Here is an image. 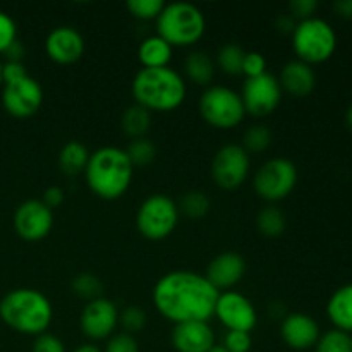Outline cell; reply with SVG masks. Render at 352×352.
Wrapping results in <instances>:
<instances>
[{
  "label": "cell",
  "instance_id": "83f0119b",
  "mask_svg": "<svg viewBox=\"0 0 352 352\" xmlns=\"http://www.w3.org/2000/svg\"><path fill=\"white\" fill-rule=\"evenodd\" d=\"M179 213L186 215L188 219L198 220L208 213L210 210V199L205 192L201 191H189L182 196L181 203H179Z\"/></svg>",
  "mask_w": 352,
  "mask_h": 352
},
{
  "label": "cell",
  "instance_id": "d590c367",
  "mask_svg": "<svg viewBox=\"0 0 352 352\" xmlns=\"http://www.w3.org/2000/svg\"><path fill=\"white\" fill-rule=\"evenodd\" d=\"M222 346L229 352H250L253 340L248 332H237V330H227L223 336Z\"/></svg>",
  "mask_w": 352,
  "mask_h": 352
},
{
  "label": "cell",
  "instance_id": "cb8c5ba5",
  "mask_svg": "<svg viewBox=\"0 0 352 352\" xmlns=\"http://www.w3.org/2000/svg\"><path fill=\"white\" fill-rule=\"evenodd\" d=\"M89 151L79 141H69L62 146L60 153H58V165L60 170L67 175H78L85 174V168L89 160Z\"/></svg>",
  "mask_w": 352,
  "mask_h": 352
},
{
  "label": "cell",
  "instance_id": "f6af8a7d",
  "mask_svg": "<svg viewBox=\"0 0 352 352\" xmlns=\"http://www.w3.org/2000/svg\"><path fill=\"white\" fill-rule=\"evenodd\" d=\"M72 352H103V351L100 349L98 346H95V344H82V346L76 347Z\"/></svg>",
  "mask_w": 352,
  "mask_h": 352
},
{
  "label": "cell",
  "instance_id": "bcb514c9",
  "mask_svg": "<svg viewBox=\"0 0 352 352\" xmlns=\"http://www.w3.org/2000/svg\"><path fill=\"white\" fill-rule=\"evenodd\" d=\"M208 352H229V351H227L226 347L222 346V344H215V346H213L212 349H210Z\"/></svg>",
  "mask_w": 352,
  "mask_h": 352
},
{
  "label": "cell",
  "instance_id": "7a4b0ae2",
  "mask_svg": "<svg viewBox=\"0 0 352 352\" xmlns=\"http://www.w3.org/2000/svg\"><path fill=\"white\" fill-rule=\"evenodd\" d=\"M134 167L126 150L102 146L89 155L85 179L89 191L98 198L112 201L126 195L133 182Z\"/></svg>",
  "mask_w": 352,
  "mask_h": 352
},
{
  "label": "cell",
  "instance_id": "f546056e",
  "mask_svg": "<svg viewBox=\"0 0 352 352\" xmlns=\"http://www.w3.org/2000/svg\"><path fill=\"white\" fill-rule=\"evenodd\" d=\"M72 292H74L78 298L86 299V301H93V299L102 298V291H103V284L96 275L93 274H79L76 275L74 280L71 284Z\"/></svg>",
  "mask_w": 352,
  "mask_h": 352
},
{
  "label": "cell",
  "instance_id": "e0dca14e",
  "mask_svg": "<svg viewBox=\"0 0 352 352\" xmlns=\"http://www.w3.org/2000/svg\"><path fill=\"white\" fill-rule=\"evenodd\" d=\"M320 327L316 320L306 313H291L282 320L280 337L285 346L294 351H308L320 339Z\"/></svg>",
  "mask_w": 352,
  "mask_h": 352
},
{
  "label": "cell",
  "instance_id": "f1b7e54d",
  "mask_svg": "<svg viewBox=\"0 0 352 352\" xmlns=\"http://www.w3.org/2000/svg\"><path fill=\"white\" fill-rule=\"evenodd\" d=\"M272 140V131L265 126H251L250 129L244 133L243 144L241 146L246 150L248 155L251 153H263L270 148Z\"/></svg>",
  "mask_w": 352,
  "mask_h": 352
},
{
  "label": "cell",
  "instance_id": "5bb4252c",
  "mask_svg": "<svg viewBox=\"0 0 352 352\" xmlns=\"http://www.w3.org/2000/svg\"><path fill=\"white\" fill-rule=\"evenodd\" d=\"M54 227V212L41 199H28L14 213V229L24 241H41Z\"/></svg>",
  "mask_w": 352,
  "mask_h": 352
},
{
  "label": "cell",
  "instance_id": "277c9868",
  "mask_svg": "<svg viewBox=\"0 0 352 352\" xmlns=\"http://www.w3.org/2000/svg\"><path fill=\"white\" fill-rule=\"evenodd\" d=\"M188 93L186 79L172 67L141 69L133 79V96L148 112H172Z\"/></svg>",
  "mask_w": 352,
  "mask_h": 352
},
{
  "label": "cell",
  "instance_id": "2e32d148",
  "mask_svg": "<svg viewBox=\"0 0 352 352\" xmlns=\"http://www.w3.org/2000/svg\"><path fill=\"white\" fill-rule=\"evenodd\" d=\"M45 52L55 64L71 65L85 54V38L76 28L58 26L48 33Z\"/></svg>",
  "mask_w": 352,
  "mask_h": 352
},
{
  "label": "cell",
  "instance_id": "7c38bea8",
  "mask_svg": "<svg viewBox=\"0 0 352 352\" xmlns=\"http://www.w3.org/2000/svg\"><path fill=\"white\" fill-rule=\"evenodd\" d=\"M282 93L284 91L278 85V79L265 72L258 78L246 79L239 95L243 98L246 113L254 117H267L280 105Z\"/></svg>",
  "mask_w": 352,
  "mask_h": 352
},
{
  "label": "cell",
  "instance_id": "ba28073f",
  "mask_svg": "<svg viewBox=\"0 0 352 352\" xmlns=\"http://www.w3.org/2000/svg\"><path fill=\"white\" fill-rule=\"evenodd\" d=\"M177 203L167 195H151L140 205L136 213V227L144 239L164 241L179 223Z\"/></svg>",
  "mask_w": 352,
  "mask_h": 352
},
{
  "label": "cell",
  "instance_id": "8fae6325",
  "mask_svg": "<svg viewBox=\"0 0 352 352\" xmlns=\"http://www.w3.org/2000/svg\"><path fill=\"white\" fill-rule=\"evenodd\" d=\"M251 168V158L241 144H223L212 160V179L219 188L232 191L243 186Z\"/></svg>",
  "mask_w": 352,
  "mask_h": 352
},
{
  "label": "cell",
  "instance_id": "5b68a950",
  "mask_svg": "<svg viewBox=\"0 0 352 352\" xmlns=\"http://www.w3.org/2000/svg\"><path fill=\"white\" fill-rule=\"evenodd\" d=\"M205 31L206 19L195 3H165L164 10L157 17V34L164 38L172 48L196 45Z\"/></svg>",
  "mask_w": 352,
  "mask_h": 352
},
{
  "label": "cell",
  "instance_id": "6da1fadb",
  "mask_svg": "<svg viewBox=\"0 0 352 352\" xmlns=\"http://www.w3.org/2000/svg\"><path fill=\"white\" fill-rule=\"evenodd\" d=\"M220 291L201 274L188 270L168 272L153 287V305L174 325L208 322L215 315Z\"/></svg>",
  "mask_w": 352,
  "mask_h": 352
},
{
  "label": "cell",
  "instance_id": "4dcf8cb0",
  "mask_svg": "<svg viewBox=\"0 0 352 352\" xmlns=\"http://www.w3.org/2000/svg\"><path fill=\"white\" fill-rule=\"evenodd\" d=\"M127 157H129L133 167H146L155 160L157 155V148L146 138H140V140H133L126 150Z\"/></svg>",
  "mask_w": 352,
  "mask_h": 352
},
{
  "label": "cell",
  "instance_id": "f35d334b",
  "mask_svg": "<svg viewBox=\"0 0 352 352\" xmlns=\"http://www.w3.org/2000/svg\"><path fill=\"white\" fill-rule=\"evenodd\" d=\"M31 352H65V346L54 333H41L34 339Z\"/></svg>",
  "mask_w": 352,
  "mask_h": 352
},
{
  "label": "cell",
  "instance_id": "b9f144b4",
  "mask_svg": "<svg viewBox=\"0 0 352 352\" xmlns=\"http://www.w3.org/2000/svg\"><path fill=\"white\" fill-rule=\"evenodd\" d=\"M296 19L291 16V14H285V16H280L277 19V28L280 33H285V34H292L296 30Z\"/></svg>",
  "mask_w": 352,
  "mask_h": 352
},
{
  "label": "cell",
  "instance_id": "44dd1931",
  "mask_svg": "<svg viewBox=\"0 0 352 352\" xmlns=\"http://www.w3.org/2000/svg\"><path fill=\"white\" fill-rule=\"evenodd\" d=\"M327 315L337 330L352 333V284L337 289L327 302Z\"/></svg>",
  "mask_w": 352,
  "mask_h": 352
},
{
  "label": "cell",
  "instance_id": "d6986e66",
  "mask_svg": "<svg viewBox=\"0 0 352 352\" xmlns=\"http://www.w3.org/2000/svg\"><path fill=\"white\" fill-rule=\"evenodd\" d=\"M244 274H246V260L241 254L227 251L210 261L205 277L213 287L220 291V289H230L239 284Z\"/></svg>",
  "mask_w": 352,
  "mask_h": 352
},
{
  "label": "cell",
  "instance_id": "4316f807",
  "mask_svg": "<svg viewBox=\"0 0 352 352\" xmlns=\"http://www.w3.org/2000/svg\"><path fill=\"white\" fill-rule=\"evenodd\" d=\"M246 50L237 43H226L219 50L217 55V64L222 69V72L229 76L243 74V62Z\"/></svg>",
  "mask_w": 352,
  "mask_h": 352
},
{
  "label": "cell",
  "instance_id": "9c48e42d",
  "mask_svg": "<svg viewBox=\"0 0 352 352\" xmlns=\"http://www.w3.org/2000/svg\"><path fill=\"white\" fill-rule=\"evenodd\" d=\"M298 184V167L289 158H272L256 170L253 188L265 201H282Z\"/></svg>",
  "mask_w": 352,
  "mask_h": 352
},
{
  "label": "cell",
  "instance_id": "74e56055",
  "mask_svg": "<svg viewBox=\"0 0 352 352\" xmlns=\"http://www.w3.org/2000/svg\"><path fill=\"white\" fill-rule=\"evenodd\" d=\"M265 72H267V60L263 55L260 52H246L243 62V74L246 76V79L258 78Z\"/></svg>",
  "mask_w": 352,
  "mask_h": 352
},
{
  "label": "cell",
  "instance_id": "9a60e30c",
  "mask_svg": "<svg viewBox=\"0 0 352 352\" xmlns=\"http://www.w3.org/2000/svg\"><path fill=\"white\" fill-rule=\"evenodd\" d=\"M79 325L89 340H107L119 325V309L110 299H93L82 308Z\"/></svg>",
  "mask_w": 352,
  "mask_h": 352
},
{
  "label": "cell",
  "instance_id": "7402d4cb",
  "mask_svg": "<svg viewBox=\"0 0 352 352\" xmlns=\"http://www.w3.org/2000/svg\"><path fill=\"white\" fill-rule=\"evenodd\" d=\"M172 50L174 48L160 38L158 34L144 38L138 47V58L143 64L144 69H158L168 67V62L172 58Z\"/></svg>",
  "mask_w": 352,
  "mask_h": 352
},
{
  "label": "cell",
  "instance_id": "d4e9b609",
  "mask_svg": "<svg viewBox=\"0 0 352 352\" xmlns=\"http://www.w3.org/2000/svg\"><path fill=\"white\" fill-rule=\"evenodd\" d=\"M120 126H122L124 133L129 138H133V140L144 138V134L151 127V112H148L146 109L134 103V105L127 107L124 110L122 117H120Z\"/></svg>",
  "mask_w": 352,
  "mask_h": 352
},
{
  "label": "cell",
  "instance_id": "836d02e7",
  "mask_svg": "<svg viewBox=\"0 0 352 352\" xmlns=\"http://www.w3.org/2000/svg\"><path fill=\"white\" fill-rule=\"evenodd\" d=\"M146 313L140 306H127L119 313V323L122 325L124 332L131 333V336L141 332L146 327Z\"/></svg>",
  "mask_w": 352,
  "mask_h": 352
},
{
  "label": "cell",
  "instance_id": "ab89813d",
  "mask_svg": "<svg viewBox=\"0 0 352 352\" xmlns=\"http://www.w3.org/2000/svg\"><path fill=\"white\" fill-rule=\"evenodd\" d=\"M316 9H318V2H316V0H292V2L289 3L291 16L299 21L315 17Z\"/></svg>",
  "mask_w": 352,
  "mask_h": 352
},
{
  "label": "cell",
  "instance_id": "3957f363",
  "mask_svg": "<svg viewBox=\"0 0 352 352\" xmlns=\"http://www.w3.org/2000/svg\"><path fill=\"white\" fill-rule=\"evenodd\" d=\"M0 318L16 332L38 337L52 325L54 306L43 292L19 287L0 299Z\"/></svg>",
  "mask_w": 352,
  "mask_h": 352
},
{
  "label": "cell",
  "instance_id": "30bf717a",
  "mask_svg": "<svg viewBox=\"0 0 352 352\" xmlns=\"http://www.w3.org/2000/svg\"><path fill=\"white\" fill-rule=\"evenodd\" d=\"M2 85V105L12 117L28 119L41 109L43 88L28 72L10 81H3Z\"/></svg>",
  "mask_w": 352,
  "mask_h": 352
},
{
  "label": "cell",
  "instance_id": "681fc988",
  "mask_svg": "<svg viewBox=\"0 0 352 352\" xmlns=\"http://www.w3.org/2000/svg\"><path fill=\"white\" fill-rule=\"evenodd\" d=\"M351 347H352V333H351Z\"/></svg>",
  "mask_w": 352,
  "mask_h": 352
},
{
  "label": "cell",
  "instance_id": "7dc6e473",
  "mask_svg": "<svg viewBox=\"0 0 352 352\" xmlns=\"http://www.w3.org/2000/svg\"><path fill=\"white\" fill-rule=\"evenodd\" d=\"M346 119H347V126H349V129L352 131V105L349 107V110H347Z\"/></svg>",
  "mask_w": 352,
  "mask_h": 352
},
{
  "label": "cell",
  "instance_id": "e575fe53",
  "mask_svg": "<svg viewBox=\"0 0 352 352\" xmlns=\"http://www.w3.org/2000/svg\"><path fill=\"white\" fill-rule=\"evenodd\" d=\"M103 352H140V344L131 333H113L110 339H107V346Z\"/></svg>",
  "mask_w": 352,
  "mask_h": 352
},
{
  "label": "cell",
  "instance_id": "ffe728a7",
  "mask_svg": "<svg viewBox=\"0 0 352 352\" xmlns=\"http://www.w3.org/2000/svg\"><path fill=\"white\" fill-rule=\"evenodd\" d=\"M278 85L282 91L294 98H305L311 95L316 86V74L309 64L302 60H291L282 67L278 76Z\"/></svg>",
  "mask_w": 352,
  "mask_h": 352
},
{
  "label": "cell",
  "instance_id": "c3c4849f",
  "mask_svg": "<svg viewBox=\"0 0 352 352\" xmlns=\"http://www.w3.org/2000/svg\"><path fill=\"white\" fill-rule=\"evenodd\" d=\"M0 85H2V62H0Z\"/></svg>",
  "mask_w": 352,
  "mask_h": 352
},
{
  "label": "cell",
  "instance_id": "4fadbf2b",
  "mask_svg": "<svg viewBox=\"0 0 352 352\" xmlns=\"http://www.w3.org/2000/svg\"><path fill=\"white\" fill-rule=\"evenodd\" d=\"M213 316H217L227 330H237V332L251 333V330L258 323V315L253 302L246 296L236 291L220 292Z\"/></svg>",
  "mask_w": 352,
  "mask_h": 352
},
{
  "label": "cell",
  "instance_id": "ee69618b",
  "mask_svg": "<svg viewBox=\"0 0 352 352\" xmlns=\"http://www.w3.org/2000/svg\"><path fill=\"white\" fill-rule=\"evenodd\" d=\"M333 10L344 19H352V0H339L333 3Z\"/></svg>",
  "mask_w": 352,
  "mask_h": 352
},
{
  "label": "cell",
  "instance_id": "7bdbcfd3",
  "mask_svg": "<svg viewBox=\"0 0 352 352\" xmlns=\"http://www.w3.org/2000/svg\"><path fill=\"white\" fill-rule=\"evenodd\" d=\"M23 55H24V48H23V45L19 43V41L12 43L6 50L7 62H21V60H23Z\"/></svg>",
  "mask_w": 352,
  "mask_h": 352
},
{
  "label": "cell",
  "instance_id": "52a82bcc",
  "mask_svg": "<svg viewBox=\"0 0 352 352\" xmlns=\"http://www.w3.org/2000/svg\"><path fill=\"white\" fill-rule=\"evenodd\" d=\"M198 107L205 122L217 129H234L246 116L241 95L227 86H208L199 96Z\"/></svg>",
  "mask_w": 352,
  "mask_h": 352
},
{
  "label": "cell",
  "instance_id": "60d3db41",
  "mask_svg": "<svg viewBox=\"0 0 352 352\" xmlns=\"http://www.w3.org/2000/svg\"><path fill=\"white\" fill-rule=\"evenodd\" d=\"M65 192L64 189L58 188V186H52V188H47L43 192V199L41 201L48 206V208L54 212V208H58V206L64 203Z\"/></svg>",
  "mask_w": 352,
  "mask_h": 352
},
{
  "label": "cell",
  "instance_id": "484cf974",
  "mask_svg": "<svg viewBox=\"0 0 352 352\" xmlns=\"http://www.w3.org/2000/svg\"><path fill=\"white\" fill-rule=\"evenodd\" d=\"M256 227L265 237H280L287 227V219L284 212L277 206H265L256 215Z\"/></svg>",
  "mask_w": 352,
  "mask_h": 352
},
{
  "label": "cell",
  "instance_id": "603a6c76",
  "mask_svg": "<svg viewBox=\"0 0 352 352\" xmlns=\"http://www.w3.org/2000/svg\"><path fill=\"white\" fill-rule=\"evenodd\" d=\"M184 74L198 86H210L215 78V62L206 52H191L184 58Z\"/></svg>",
  "mask_w": 352,
  "mask_h": 352
},
{
  "label": "cell",
  "instance_id": "1f68e13d",
  "mask_svg": "<svg viewBox=\"0 0 352 352\" xmlns=\"http://www.w3.org/2000/svg\"><path fill=\"white\" fill-rule=\"evenodd\" d=\"M315 352H352L351 336L337 329L329 330L320 336Z\"/></svg>",
  "mask_w": 352,
  "mask_h": 352
},
{
  "label": "cell",
  "instance_id": "d6a6232c",
  "mask_svg": "<svg viewBox=\"0 0 352 352\" xmlns=\"http://www.w3.org/2000/svg\"><path fill=\"white\" fill-rule=\"evenodd\" d=\"M164 7V0H127V10H129V14L141 21H157V17L160 16Z\"/></svg>",
  "mask_w": 352,
  "mask_h": 352
},
{
  "label": "cell",
  "instance_id": "8d00e7d4",
  "mask_svg": "<svg viewBox=\"0 0 352 352\" xmlns=\"http://www.w3.org/2000/svg\"><path fill=\"white\" fill-rule=\"evenodd\" d=\"M17 41V26L12 17L0 10V54H6L7 48Z\"/></svg>",
  "mask_w": 352,
  "mask_h": 352
},
{
  "label": "cell",
  "instance_id": "8992f818",
  "mask_svg": "<svg viewBox=\"0 0 352 352\" xmlns=\"http://www.w3.org/2000/svg\"><path fill=\"white\" fill-rule=\"evenodd\" d=\"M292 48L298 55V60L309 65L323 64L336 54V30L332 24L320 17L299 21L292 33Z\"/></svg>",
  "mask_w": 352,
  "mask_h": 352
},
{
  "label": "cell",
  "instance_id": "ac0fdd59",
  "mask_svg": "<svg viewBox=\"0 0 352 352\" xmlns=\"http://www.w3.org/2000/svg\"><path fill=\"white\" fill-rule=\"evenodd\" d=\"M170 342L177 352H208L215 346V332L208 322H186L174 325Z\"/></svg>",
  "mask_w": 352,
  "mask_h": 352
}]
</instances>
